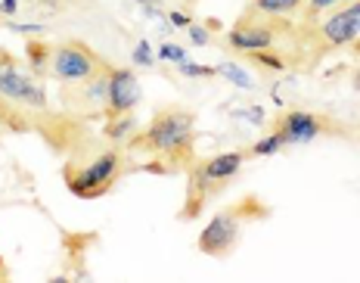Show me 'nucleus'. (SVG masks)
I'll return each mask as SVG.
<instances>
[{
  "label": "nucleus",
  "mask_w": 360,
  "mask_h": 283,
  "mask_svg": "<svg viewBox=\"0 0 360 283\" xmlns=\"http://www.w3.org/2000/svg\"><path fill=\"white\" fill-rule=\"evenodd\" d=\"M127 150L155 159L153 165H146V171H162V175H168V171H186L199 159L196 156V115L180 106L159 109L143 128L131 134Z\"/></svg>",
  "instance_id": "nucleus-1"
},
{
  "label": "nucleus",
  "mask_w": 360,
  "mask_h": 283,
  "mask_svg": "<svg viewBox=\"0 0 360 283\" xmlns=\"http://www.w3.org/2000/svg\"><path fill=\"white\" fill-rule=\"evenodd\" d=\"M270 218V206L255 193H245L236 203H230L227 208L214 212L208 218V225L202 227L196 249L208 258H230L236 252L239 240H243V230L252 221H267Z\"/></svg>",
  "instance_id": "nucleus-2"
},
{
  "label": "nucleus",
  "mask_w": 360,
  "mask_h": 283,
  "mask_svg": "<svg viewBox=\"0 0 360 283\" xmlns=\"http://www.w3.org/2000/svg\"><path fill=\"white\" fill-rule=\"evenodd\" d=\"M127 168H131L127 153L103 150L87 162L65 159L63 162V184H65V190L78 199H100L115 190V184L127 175Z\"/></svg>",
  "instance_id": "nucleus-3"
},
{
  "label": "nucleus",
  "mask_w": 360,
  "mask_h": 283,
  "mask_svg": "<svg viewBox=\"0 0 360 283\" xmlns=\"http://www.w3.org/2000/svg\"><path fill=\"white\" fill-rule=\"evenodd\" d=\"M0 96L13 106L25 109L28 115H47V91H44L41 78L32 72L19 69V63L13 59L10 50L0 47Z\"/></svg>",
  "instance_id": "nucleus-4"
},
{
  "label": "nucleus",
  "mask_w": 360,
  "mask_h": 283,
  "mask_svg": "<svg viewBox=\"0 0 360 283\" xmlns=\"http://www.w3.org/2000/svg\"><path fill=\"white\" fill-rule=\"evenodd\" d=\"M289 19L258 16V13H243L236 25L227 32V47L236 54H255V50H276L283 34H289Z\"/></svg>",
  "instance_id": "nucleus-5"
},
{
  "label": "nucleus",
  "mask_w": 360,
  "mask_h": 283,
  "mask_svg": "<svg viewBox=\"0 0 360 283\" xmlns=\"http://www.w3.org/2000/svg\"><path fill=\"white\" fill-rule=\"evenodd\" d=\"M106 65V59L87 47L84 41H63L53 47V65H50V78L63 81V84H81V81L94 78L96 72Z\"/></svg>",
  "instance_id": "nucleus-6"
},
{
  "label": "nucleus",
  "mask_w": 360,
  "mask_h": 283,
  "mask_svg": "<svg viewBox=\"0 0 360 283\" xmlns=\"http://www.w3.org/2000/svg\"><path fill=\"white\" fill-rule=\"evenodd\" d=\"M280 137L283 146H295V144H311L317 140L320 134H329V131H345L335 118L329 115H317L311 109H289V113L276 115L274 128H270Z\"/></svg>",
  "instance_id": "nucleus-7"
},
{
  "label": "nucleus",
  "mask_w": 360,
  "mask_h": 283,
  "mask_svg": "<svg viewBox=\"0 0 360 283\" xmlns=\"http://www.w3.org/2000/svg\"><path fill=\"white\" fill-rule=\"evenodd\" d=\"M360 34V0H351L345 10L329 13L326 19L317 22V41L320 50H339L354 44Z\"/></svg>",
  "instance_id": "nucleus-8"
},
{
  "label": "nucleus",
  "mask_w": 360,
  "mask_h": 283,
  "mask_svg": "<svg viewBox=\"0 0 360 283\" xmlns=\"http://www.w3.org/2000/svg\"><path fill=\"white\" fill-rule=\"evenodd\" d=\"M140 96V78L134 75V69H124V65H112L109 69V84H106V118L115 115H127L137 109Z\"/></svg>",
  "instance_id": "nucleus-9"
},
{
  "label": "nucleus",
  "mask_w": 360,
  "mask_h": 283,
  "mask_svg": "<svg viewBox=\"0 0 360 283\" xmlns=\"http://www.w3.org/2000/svg\"><path fill=\"white\" fill-rule=\"evenodd\" d=\"M53 47L56 44L44 38H28L25 56H28V72L37 78H50V65H53Z\"/></svg>",
  "instance_id": "nucleus-10"
},
{
  "label": "nucleus",
  "mask_w": 360,
  "mask_h": 283,
  "mask_svg": "<svg viewBox=\"0 0 360 283\" xmlns=\"http://www.w3.org/2000/svg\"><path fill=\"white\" fill-rule=\"evenodd\" d=\"M307 0H249L245 13H258V16H274V19H292L304 13Z\"/></svg>",
  "instance_id": "nucleus-11"
},
{
  "label": "nucleus",
  "mask_w": 360,
  "mask_h": 283,
  "mask_svg": "<svg viewBox=\"0 0 360 283\" xmlns=\"http://www.w3.org/2000/svg\"><path fill=\"white\" fill-rule=\"evenodd\" d=\"M137 131V118H134V113L127 115H115V118H106V128H103V134H106V140H112V144H122V140H131V134Z\"/></svg>",
  "instance_id": "nucleus-12"
},
{
  "label": "nucleus",
  "mask_w": 360,
  "mask_h": 283,
  "mask_svg": "<svg viewBox=\"0 0 360 283\" xmlns=\"http://www.w3.org/2000/svg\"><path fill=\"white\" fill-rule=\"evenodd\" d=\"M255 65L261 69H270V72H286L289 69V56L276 54V50H255V54H245Z\"/></svg>",
  "instance_id": "nucleus-13"
},
{
  "label": "nucleus",
  "mask_w": 360,
  "mask_h": 283,
  "mask_svg": "<svg viewBox=\"0 0 360 283\" xmlns=\"http://www.w3.org/2000/svg\"><path fill=\"white\" fill-rule=\"evenodd\" d=\"M217 69V75H224L227 81H233L236 87H243V91H252L255 87V81H252V75L245 69H239L236 63H221V65H214Z\"/></svg>",
  "instance_id": "nucleus-14"
},
{
  "label": "nucleus",
  "mask_w": 360,
  "mask_h": 283,
  "mask_svg": "<svg viewBox=\"0 0 360 283\" xmlns=\"http://www.w3.org/2000/svg\"><path fill=\"white\" fill-rule=\"evenodd\" d=\"M280 150H283L280 137H276V134L270 131V134H264L261 140H255V144H252L245 153H249V156H274V153H280Z\"/></svg>",
  "instance_id": "nucleus-15"
},
{
  "label": "nucleus",
  "mask_w": 360,
  "mask_h": 283,
  "mask_svg": "<svg viewBox=\"0 0 360 283\" xmlns=\"http://www.w3.org/2000/svg\"><path fill=\"white\" fill-rule=\"evenodd\" d=\"M335 4H339V0H307V4H304V22H317V19H323Z\"/></svg>",
  "instance_id": "nucleus-16"
},
{
  "label": "nucleus",
  "mask_w": 360,
  "mask_h": 283,
  "mask_svg": "<svg viewBox=\"0 0 360 283\" xmlns=\"http://www.w3.org/2000/svg\"><path fill=\"white\" fill-rule=\"evenodd\" d=\"M159 59H165V63H174V65H180V63H186V50L180 47V44L165 41L162 47H159Z\"/></svg>",
  "instance_id": "nucleus-17"
},
{
  "label": "nucleus",
  "mask_w": 360,
  "mask_h": 283,
  "mask_svg": "<svg viewBox=\"0 0 360 283\" xmlns=\"http://www.w3.org/2000/svg\"><path fill=\"white\" fill-rule=\"evenodd\" d=\"M177 69H180V75H186V78H214L217 75V69H212V65H196V63H190V59L180 63Z\"/></svg>",
  "instance_id": "nucleus-18"
},
{
  "label": "nucleus",
  "mask_w": 360,
  "mask_h": 283,
  "mask_svg": "<svg viewBox=\"0 0 360 283\" xmlns=\"http://www.w3.org/2000/svg\"><path fill=\"white\" fill-rule=\"evenodd\" d=\"M131 59H134L137 65H153V47H149V41H140L137 47H134Z\"/></svg>",
  "instance_id": "nucleus-19"
},
{
  "label": "nucleus",
  "mask_w": 360,
  "mask_h": 283,
  "mask_svg": "<svg viewBox=\"0 0 360 283\" xmlns=\"http://www.w3.org/2000/svg\"><path fill=\"white\" fill-rule=\"evenodd\" d=\"M186 32H190V41L196 44V47H202V44H208V41H212V34H208V28H205V25H196V22H193V25L186 28Z\"/></svg>",
  "instance_id": "nucleus-20"
},
{
  "label": "nucleus",
  "mask_w": 360,
  "mask_h": 283,
  "mask_svg": "<svg viewBox=\"0 0 360 283\" xmlns=\"http://www.w3.org/2000/svg\"><path fill=\"white\" fill-rule=\"evenodd\" d=\"M10 32H25V34H37V32H44V25H37V22H25V25H19V22H10Z\"/></svg>",
  "instance_id": "nucleus-21"
},
{
  "label": "nucleus",
  "mask_w": 360,
  "mask_h": 283,
  "mask_svg": "<svg viewBox=\"0 0 360 283\" xmlns=\"http://www.w3.org/2000/svg\"><path fill=\"white\" fill-rule=\"evenodd\" d=\"M168 19H171V25H177V28H190L193 25V19L186 16V13H177V10H171Z\"/></svg>",
  "instance_id": "nucleus-22"
},
{
  "label": "nucleus",
  "mask_w": 360,
  "mask_h": 283,
  "mask_svg": "<svg viewBox=\"0 0 360 283\" xmlns=\"http://www.w3.org/2000/svg\"><path fill=\"white\" fill-rule=\"evenodd\" d=\"M19 0H0V16H16Z\"/></svg>",
  "instance_id": "nucleus-23"
},
{
  "label": "nucleus",
  "mask_w": 360,
  "mask_h": 283,
  "mask_svg": "<svg viewBox=\"0 0 360 283\" xmlns=\"http://www.w3.org/2000/svg\"><path fill=\"white\" fill-rule=\"evenodd\" d=\"M351 87H354V91H360V69H354V75H351Z\"/></svg>",
  "instance_id": "nucleus-24"
},
{
  "label": "nucleus",
  "mask_w": 360,
  "mask_h": 283,
  "mask_svg": "<svg viewBox=\"0 0 360 283\" xmlns=\"http://www.w3.org/2000/svg\"><path fill=\"white\" fill-rule=\"evenodd\" d=\"M140 4H143V6H155V4H159V0H140Z\"/></svg>",
  "instance_id": "nucleus-25"
},
{
  "label": "nucleus",
  "mask_w": 360,
  "mask_h": 283,
  "mask_svg": "<svg viewBox=\"0 0 360 283\" xmlns=\"http://www.w3.org/2000/svg\"><path fill=\"white\" fill-rule=\"evenodd\" d=\"M339 4H351V0H339Z\"/></svg>",
  "instance_id": "nucleus-26"
}]
</instances>
